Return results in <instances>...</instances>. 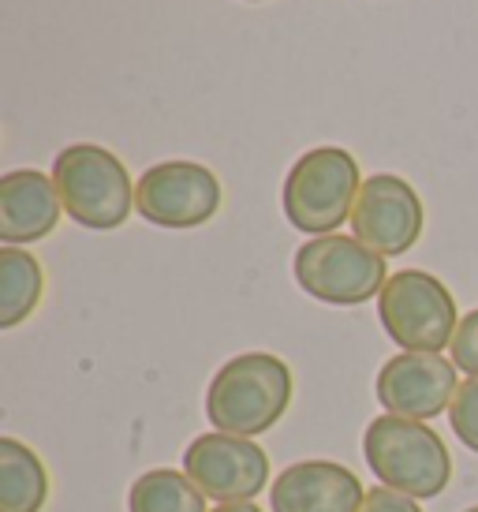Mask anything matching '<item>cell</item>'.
Listing matches in <instances>:
<instances>
[{"instance_id": "obj_2", "label": "cell", "mask_w": 478, "mask_h": 512, "mask_svg": "<svg viewBox=\"0 0 478 512\" xmlns=\"http://www.w3.org/2000/svg\"><path fill=\"white\" fill-rule=\"evenodd\" d=\"M363 453L381 486L415 501L437 498L452 479V456L445 438L422 419L378 415L363 434Z\"/></svg>"}, {"instance_id": "obj_7", "label": "cell", "mask_w": 478, "mask_h": 512, "mask_svg": "<svg viewBox=\"0 0 478 512\" xmlns=\"http://www.w3.org/2000/svg\"><path fill=\"white\" fill-rule=\"evenodd\" d=\"M183 471L217 505L254 501L269 486V456L254 438L210 430L187 445Z\"/></svg>"}, {"instance_id": "obj_3", "label": "cell", "mask_w": 478, "mask_h": 512, "mask_svg": "<svg viewBox=\"0 0 478 512\" xmlns=\"http://www.w3.org/2000/svg\"><path fill=\"white\" fill-rule=\"evenodd\" d=\"M53 184L60 191L64 214L94 232L120 228L135 210V184L127 176V165L105 146H64L53 161Z\"/></svg>"}, {"instance_id": "obj_20", "label": "cell", "mask_w": 478, "mask_h": 512, "mask_svg": "<svg viewBox=\"0 0 478 512\" xmlns=\"http://www.w3.org/2000/svg\"><path fill=\"white\" fill-rule=\"evenodd\" d=\"M464 512H478V505H471V509H464Z\"/></svg>"}, {"instance_id": "obj_13", "label": "cell", "mask_w": 478, "mask_h": 512, "mask_svg": "<svg viewBox=\"0 0 478 512\" xmlns=\"http://www.w3.org/2000/svg\"><path fill=\"white\" fill-rule=\"evenodd\" d=\"M49 471L42 456L19 438H0V512H42Z\"/></svg>"}, {"instance_id": "obj_1", "label": "cell", "mask_w": 478, "mask_h": 512, "mask_svg": "<svg viewBox=\"0 0 478 512\" xmlns=\"http://www.w3.org/2000/svg\"><path fill=\"white\" fill-rule=\"evenodd\" d=\"M292 367L269 352H243L213 374L206 389V419L213 430L258 438L284 419L292 404Z\"/></svg>"}, {"instance_id": "obj_15", "label": "cell", "mask_w": 478, "mask_h": 512, "mask_svg": "<svg viewBox=\"0 0 478 512\" xmlns=\"http://www.w3.org/2000/svg\"><path fill=\"white\" fill-rule=\"evenodd\" d=\"M131 512H210L206 494L180 468H154L139 475L127 494Z\"/></svg>"}, {"instance_id": "obj_14", "label": "cell", "mask_w": 478, "mask_h": 512, "mask_svg": "<svg viewBox=\"0 0 478 512\" xmlns=\"http://www.w3.org/2000/svg\"><path fill=\"white\" fill-rule=\"evenodd\" d=\"M45 292L42 262L23 247H0V329H15L38 311Z\"/></svg>"}, {"instance_id": "obj_12", "label": "cell", "mask_w": 478, "mask_h": 512, "mask_svg": "<svg viewBox=\"0 0 478 512\" xmlns=\"http://www.w3.org/2000/svg\"><path fill=\"white\" fill-rule=\"evenodd\" d=\"M60 191L38 169H12L0 176V240L4 247L45 240L60 225Z\"/></svg>"}, {"instance_id": "obj_18", "label": "cell", "mask_w": 478, "mask_h": 512, "mask_svg": "<svg viewBox=\"0 0 478 512\" xmlns=\"http://www.w3.org/2000/svg\"><path fill=\"white\" fill-rule=\"evenodd\" d=\"M363 512H422V505L400 490H389V486H374L366 490Z\"/></svg>"}, {"instance_id": "obj_19", "label": "cell", "mask_w": 478, "mask_h": 512, "mask_svg": "<svg viewBox=\"0 0 478 512\" xmlns=\"http://www.w3.org/2000/svg\"><path fill=\"white\" fill-rule=\"evenodd\" d=\"M210 512H262L254 501H232V505H217V509H210Z\"/></svg>"}, {"instance_id": "obj_10", "label": "cell", "mask_w": 478, "mask_h": 512, "mask_svg": "<svg viewBox=\"0 0 478 512\" xmlns=\"http://www.w3.org/2000/svg\"><path fill=\"white\" fill-rule=\"evenodd\" d=\"M456 389H460L456 363H449L441 352H400V356L385 359L378 382H374V393L385 412L422 419V423L449 412Z\"/></svg>"}, {"instance_id": "obj_17", "label": "cell", "mask_w": 478, "mask_h": 512, "mask_svg": "<svg viewBox=\"0 0 478 512\" xmlns=\"http://www.w3.org/2000/svg\"><path fill=\"white\" fill-rule=\"evenodd\" d=\"M452 363L464 370L467 378H478V311L460 318V329L452 337Z\"/></svg>"}, {"instance_id": "obj_11", "label": "cell", "mask_w": 478, "mask_h": 512, "mask_svg": "<svg viewBox=\"0 0 478 512\" xmlns=\"http://www.w3.org/2000/svg\"><path fill=\"white\" fill-rule=\"evenodd\" d=\"M363 483L337 460H299L269 486L273 512H363Z\"/></svg>"}, {"instance_id": "obj_9", "label": "cell", "mask_w": 478, "mask_h": 512, "mask_svg": "<svg viewBox=\"0 0 478 512\" xmlns=\"http://www.w3.org/2000/svg\"><path fill=\"white\" fill-rule=\"evenodd\" d=\"M422 225H426L422 199L408 180L389 172L366 176L352 210L355 240L378 251L381 258H396L419 243Z\"/></svg>"}, {"instance_id": "obj_5", "label": "cell", "mask_w": 478, "mask_h": 512, "mask_svg": "<svg viewBox=\"0 0 478 512\" xmlns=\"http://www.w3.org/2000/svg\"><path fill=\"white\" fill-rule=\"evenodd\" d=\"M296 285L307 296L322 299L329 307H359L381 296L393 273L385 270V258L370 251L355 236H314L303 243L292 262Z\"/></svg>"}, {"instance_id": "obj_8", "label": "cell", "mask_w": 478, "mask_h": 512, "mask_svg": "<svg viewBox=\"0 0 478 512\" xmlns=\"http://www.w3.org/2000/svg\"><path fill=\"white\" fill-rule=\"evenodd\" d=\"M135 210L157 228H198L221 210V180L198 161H161L139 176Z\"/></svg>"}, {"instance_id": "obj_16", "label": "cell", "mask_w": 478, "mask_h": 512, "mask_svg": "<svg viewBox=\"0 0 478 512\" xmlns=\"http://www.w3.org/2000/svg\"><path fill=\"white\" fill-rule=\"evenodd\" d=\"M449 423H452V434L464 441L471 453H478V378L460 382L449 408Z\"/></svg>"}, {"instance_id": "obj_4", "label": "cell", "mask_w": 478, "mask_h": 512, "mask_svg": "<svg viewBox=\"0 0 478 512\" xmlns=\"http://www.w3.org/2000/svg\"><path fill=\"white\" fill-rule=\"evenodd\" d=\"M359 187V161L348 150H307L284 176V217L307 236H333L344 221H352Z\"/></svg>"}, {"instance_id": "obj_6", "label": "cell", "mask_w": 478, "mask_h": 512, "mask_svg": "<svg viewBox=\"0 0 478 512\" xmlns=\"http://www.w3.org/2000/svg\"><path fill=\"white\" fill-rule=\"evenodd\" d=\"M378 318L389 341L400 344L404 352L452 348V337L460 329L452 292L426 270L393 273L378 296Z\"/></svg>"}]
</instances>
